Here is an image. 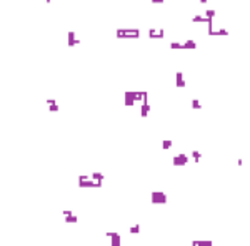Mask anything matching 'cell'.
I'll return each mask as SVG.
<instances>
[{"mask_svg": "<svg viewBox=\"0 0 250 246\" xmlns=\"http://www.w3.org/2000/svg\"><path fill=\"white\" fill-rule=\"evenodd\" d=\"M90 179H94V181H98V183H102V181H103V174H102V173H92Z\"/></svg>", "mask_w": 250, "mask_h": 246, "instance_id": "obj_5", "label": "cell"}, {"mask_svg": "<svg viewBox=\"0 0 250 246\" xmlns=\"http://www.w3.org/2000/svg\"><path fill=\"white\" fill-rule=\"evenodd\" d=\"M192 246H212V243L210 241H194Z\"/></svg>", "mask_w": 250, "mask_h": 246, "instance_id": "obj_6", "label": "cell"}, {"mask_svg": "<svg viewBox=\"0 0 250 246\" xmlns=\"http://www.w3.org/2000/svg\"><path fill=\"white\" fill-rule=\"evenodd\" d=\"M170 146H172V141H163V142H162V147H163V149H169Z\"/></svg>", "mask_w": 250, "mask_h": 246, "instance_id": "obj_8", "label": "cell"}, {"mask_svg": "<svg viewBox=\"0 0 250 246\" xmlns=\"http://www.w3.org/2000/svg\"><path fill=\"white\" fill-rule=\"evenodd\" d=\"M47 104H48V109L52 110V112H57V110H59V106H57V102L53 101V99H47Z\"/></svg>", "mask_w": 250, "mask_h": 246, "instance_id": "obj_4", "label": "cell"}, {"mask_svg": "<svg viewBox=\"0 0 250 246\" xmlns=\"http://www.w3.org/2000/svg\"><path fill=\"white\" fill-rule=\"evenodd\" d=\"M173 162L177 164V166H184V164L188 162V158L185 154H180V156H175L173 158Z\"/></svg>", "mask_w": 250, "mask_h": 246, "instance_id": "obj_2", "label": "cell"}, {"mask_svg": "<svg viewBox=\"0 0 250 246\" xmlns=\"http://www.w3.org/2000/svg\"><path fill=\"white\" fill-rule=\"evenodd\" d=\"M152 201L153 203H165L167 201V196L162 194V192H153V194H152Z\"/></svg>", "mask_w": 250, "mask_h": 246, "instance_id": "obj_3", "label": "cell"}, {"mask_svg": "<svg viewBox=\"0 0 250 246\" xmlns=\"http://www.w3.org/2000/svg\"><path fill=\"white\" fill-rule=\"evenodd\" d=\"M138 231H140V224H135V226L130 228V233H132V234H137Z\"/></svg>", "mask_w": 250, "mask_h": 246, "instance_id": "obj_7", "label": "cell"}, {"mask_svg": "<svg viewBox=\"0 0 250 246\" xmlns=\"http://www.w3.org/2000/svg\"><path fill=\"white\" fill-rule=\"evenodd\" d=\"M105 236L112 240V246H120V243H122V236H120V233H115V231H109Z\"/></svg>", "mask_w": 250, "mask_h": 246, "instance_id": "obj_1", "label": "cell"}]
</instances>
